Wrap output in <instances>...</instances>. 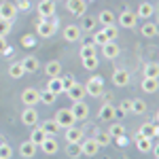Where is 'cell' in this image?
<instances>
[{"mask_svg": "<svg viewBox=\"0 0 159 159\" xmlns=\"http://www.w3.org/2000/svg\"><path fill=\"white\" fill-rule=\"evenodd\" d=\"M117 36H119L117 24L115 25H102L100 30L93 32V45H96V47H102V45H106L110 40H117Z\"/></svg>", "mask_w": 159, "mask_h": 159, "instance_id": "cell-1", "label": "cell"}, {"mask_svg": "<svg viewBox=\"0 0 159 159\" xmlns=\"http://www.w3.org/2000/svg\"><path fill=\"white\" fill-rule=\"evenodd\" d=\"M55 30H57V19H53V17H47V19H38L36 21V34L43 38H49L55 34Z\"/></svg>", "mask_w": 159, "mask_h": 159, "instance_id": "cell-2", "label": "cell"}, {"mask_svg": "<svg viewBox=\"0 0 159 159\" xmlns=\"http://www.w3.org/2000/svg\"><path fill=\"white\" fill-rule=\"evenodd\" d=\"M83 87H85V96H89V98H102V93H104V79L102 76H91Z\"/></svg>", "mask_w": 159, "mask_h": 159, "instance_id": "cell-3", "label": "cell"}, {"mask_svg": "<svg viewBox=\"0 0 159 159\" xmlns=\"http://www.w3.org/2000/svg\"><path fill=\"white\" fill-rule=\"evenodd\" d=\"M55 123H57L60 127H64V129H68V127H72L74 123H76V119L72 117L70 108H60L55 112Z\"/></svg>", "mask_w": 159, "mask_h": 159, "instance_id": "cell-4", "label": "cell"}, {"mask_svg": "<svg viewBox=\"0 0 159 159\" xmlns=\"http://www.w3.org/2000/svg\"><path fill=\"white\" fill-rule=\"evenodd\" d=\"M17 7H15V2L11 0H4V2H0V19H7V21H13L15 17H17Z\"/></svg>", "mask_w": 159, "mask_h": 159, "instance_id": "cell-5", "label": "cell"}, {"mask_svg": "<svg viewBox=\"0 0 159 159\" xmlns=\"http://www.w3.org/2000/svg\"><path fill=\"white\" fill-rule=\"evenodd\" d=\"M117 24L125 28V30H134L136 25H138V17H136V13L132 11H123L119 17H117Z\"/></svg>", "mask_w": 159, "mask_h": 159, "instance_id": "cell-6", "label": "cell"}, {"mask_svg": "<svg viewBox=\"0 0 159 159\" xmlns=\"http://www.w3.org/2000/svg\"><path fill=\"white\" fill-rule=\"evenodd\" d=\"M21 102H24L25 106H36L38 102H40V91L34 89V87H25L24 91H21Z\"/></svg>", "mask_w": 159, "mask_h": 159, "instance_id": "cell-7", "label": "cell"}, {"mask_svg": "<svg viewBox=\"0 0 159 159\" xmlns=\"http://www.w3.org/2000/svg\"><path fill=\"white\" fill-rule=\"evenodd\" d=\"M70 112H72V117L76 119V121H85L87 117H89V106H87L83 100H81V102H72Z\"/></svg>", "mask_w": 159, "mask_h": 159, "instance_id": "cell-8", "label": "cell"}, {"mask_svg": "<svg viewBox=\"0 0 159 159\" xmlns=\"http://www.w3.org/2000/svg\"><path fill=\"white\" fill-rule=\"evenodd\" d=\"M61 36H64V40H66V43H79V40H81V36H83V32H81V28H79V25L70 24V25H66V28H64Z\"/></svg>", "mask_w": 159, "mask_h": 159, "instance_id": "cell-9", "label": "cell"}, {"mask_svg": "<svg viewBox=\"0 0 159 159\" xmlns=\"http://www.w3.org/2000/svg\"><path fill=\"white\" fill-rule=\"evenodd\" d=\"M79 144H81V155H85V157H93V155H98V151H100L98 142L93 138H85Z\"/></svg>", "mask_w": 159, "mask_h": 159, "instance_id": "cell-10", "label": "cell"}, {"mask_svg": "<svg viewBox=\"0 0 159 159\" xmlns=\"http://www.w3.org/2000/svg\"><path fill=\"white\" fill-rule=\"evenodd\" d=\"M64 93L72 100V102H81V100L85 98V87H83V83H76V81H74V83L68 87Z\"/></svg>", "mask_w": 159, "mask_h": 159, "instance_id": "cell-11", "label": "cell"}, {"mask_svg": "<svg viewBox=\"0 0 159 159\" xmlns=\"http://www.w3.org/2000/svg\"><path fill=\"white\" fill-rule=\"evenodd\" d=\"M21 123L28 127H34L38 125V110L34 106H25V110L21 112Z\"/></svg>", "mask_w": 159, "mask_h": 159, "instance_id": "cell-12", "label": "cell"}, {"mask_svg": "<svg viewBox=\"0 0 159 159\" xmlns=\"http://www.w3.org/2000/svg\"><path fill=\"white\" fill-rule=\"evenodd\" d=\"M38 15L43 19L55 15V0H38Z\"/></svg>", "mask_w": 159, "mask_h": 159, "instance_id": "cell-13", "label": "cell"}, {"mask_svg": "<svg viewBox=\"0 0 159 159\" xmlns=\"http://www.w3.org/2000/svg\"><path fill=\"white\" fill-rule=\"evenodd\" d=\"M40 151L45 153V155H55L57 151H60V144H57V140H55V136H47L43 142H40Z\"/></svg>", "mask_w": 159, "mask_h": 159, "instance_id": "cell-14", "label": "cell"}, {"mask_svg": "<svg viewBox=\"0 0 159 159\" xmlns=\"http://www.w3.org/2000/svg\"><path fill=\"white\" fill-rule=\"evenodd\" d=\"M66 9H68V13H72L76 17H83L87 11V2H83V0H66Z\"/></svg>", "mask_w": 159, "mask_h": 159, "instance_id": "cell-15", "label": "cell"}, {"mask_svg": "<svg viewBox=\"0 0 159 159\" xmlns=\"http://www.w3.org/2000/svg\"><path fill=\"white\" fill-rule=\"evenodd\" d=\"M129 81H132V76H129V72H127L125 68H117V70L112 72V83L117 87H127Z\"/></svg>", "mask_w": 159, "mask_h": 159, "instance_id": "cell-16", "label": "cell"}, {"mask_svg": "<svg viewBox=\"0 0 159 159\" xmlns=\"http://www.w3.org/2000/svg\"><path fill=\"white\" fill-rule=\"evenodd\" d=\"M119 53H121V49H119L117 40H110L106 45H102V55H104V60H117Z\"/></svg>", "mask_w": 159, "mask_h": 159, "instance_id": "cell-17", "label": "cell"}, {"mask_svg": "<svg viewBox=\"0 0 159 159\" xmlns=\"http://www.w3.org/2000/svg\"><path fill=\"white\" fill-rule=\"evenodd\" d=\"M157 134H159V127H157V123H155V121L142 123L140 129H138V136H144V138H151V140H153Z\"/></svg>", "mask_w": 159, "mask_h": 159, "instance_id": "cell-18", "label": "cell"}, {"mask_svg": "<svg viewBox=\"0 0 159 159\" xmlns=\"http://www.w3.org/2000/svg\"><path fill=\"white\" fill-rule=\"evenodd\" d=\"M36 153H38V147H36V144H32L30 140L19 142V155H21L24 159H32Z\"/></svg>", "mask_w": 159, "mask_h": 159, "instance_id": "cell-19", "label": "cell"}, {"mask_svg": "<svg viewBox=\"0 0 159 159\" xmlns=\"http://www.w3.org/2000/svg\"><path fill=\"white\" fill-rule=\"evenodd\" d=\"M117 117V110H115V106L110 104V102H106V104H102L98 110V119H102V121H112Z\"/></svg>", "mask_w": 159, "mask_h": 159, "instance_id": "cell-20", "label": "cell"}, {"mask_svg": "<svg viewBox=\"0 0 159 159\" xmlns=\"http://www.w3.org/2000/svg\"><path fill=\"white\" fill-rule=\"evenodd\" d=\"M155 15V7L151 2H140L138 4V11H136V17H142V19H151Z\"/></svg>", "mask_w": 159, "mask_h": 159, "instance_id": "cell-21", "label": "cell"}, {"mask_svg": "<svg viewBox=\"0 0 159 159\" xmlns=\"http://www.w3.org/2000/svg\"><path fill=\"white\" fill-rule=\"evenodd\" d=\"M83 140V129H79V127H68L66 129V142L68 144H79Z\"/></svg>", "mask_w": 159, "mask_h": 159, "instance_id": "cell-22", "label": "cell"}, {"mask_svg": "<svg viewBox=\"0 0 159 159\" xmlns=\"http://www.w3.org/2000/svg\"><path fill=\"white\" fill-rule=\"evenodd\" d=\"M21 66H24V70H25V74L30 72V74H34V72H38V60L34 57V55H25L24 60H21Z\"/></svg>", "mask_w": 159, "mask_h": 159, "instance_id": "cell-23", "label": "cell"}, {"mask_svg": "<svg viewBox=\"0 0 159 159\" xmlns=\"http://www.w3.org/2000/svg\"><path fill=\"white\" fill-rule=\"evenodd\" d=\"M96 19H98V24H102V25H115V24H117V17H115V13L108 11V9H104V11H102L98 17H96Z\"/></svg>", "mask_w": 159, "mask_h": 159, "instance_id": "cell-24", "label": "cell"}, {"mask_svg": "<svg viewBox=\"0 0 159 159\" xmlns=\"http://www.w3.org/2000/svg\"><path fill=\"white\" fill-rule=\"evenodd\" d=\"M47 138V134H45V129L40 127V125H34L32 127V134H30V142L32 144H36V147H40V142Z\"/></svg>", "mask_w": 159, "mask_h": 159, "instance_id": "cell-25", "label": "cell"}, {"mask_svg": "<svg viewBox=\"0 0 159 159\" xmlns=\"http://www.w3.org/2000/svg\"><path fill=\"white\" fill-rule=\"evenodd\" d=\"M136 147H138L140 153H151L153 151V140L144 138V136H136Z\"/></svg>", "mask_w": 159, "mask_h": 159, "instance_id": "cell-26", "label": "cell"}, {"mask_svg": "<svg viewBox=\"0 0 159 159\" xmlns=\"http://www.w3.org/2000/svg\"><path fill=\"white\" fill-rule=\"evenodd\" d=\"M45 72H47V76H49V79H53V76H60V74H61V64H60L57 60L47 61V66H45Z\"/></svg>", "mask_w": 159, "mask_h": 159, "instance_id": "cell-27", "label": "cell"}, {"mask_svg": "<svg viewBox=\"0 0 159 159\" xmlns=\"http://www.w3.org/2000/svg\"><path fill=\"white\" fill-rule=\"evenodd\" d=\"M45 89H49L53 96H60V93H64L61 79H60V76H53V79H49V83H47V87H45Z\"/></svg>", "mask_w": 159, "mask_h": 159, "instance_id": "cell-28", "label": "cell"}, {"mask_svg": "<svg viewBox=\"0 0 159 159\" xmlns=\"http://www.w3.org/2000/svg\"><path fill=\"white\" fill-rule=\"evenodd\" d=\"M96 25H98V19H96V17H85V15H83L79 28H81V32H93Z\"/></svg>", "mask_w": 159, "mask_h": 159, "instance_id": "cell-29", "label": "cell"}, {"mask_svg": "<svg viewBox=\"0 0 159 159\" xmlns=\"http://www.w3.org/2000/svg\"><path fill=\"white\" fill-rule=\"evenodd\" d=\"M140 34H142V36L144 38H153V36H157V25L153 24V21H144V24H142V28H140Z\"/></svg>", "mask_w": 159, "mask_h": 159, "instance_id": "cell-30", "label": "cell"}, {"mask_svg": "<svg viewBox=\"0 0 159 159\" xmlns=\"http://www.w3.org/2000/svg\"><path fill=\"white\" fill-rule=\"evenodd\" d=\"M140 87H142V91L144 93H157V79H142V83H140Z\"/></svg>", "mask_w": 159, "mask_h": 159, "instance_id": "cell-31", "label": "cell"}, {"mask_svg": "<svg viewBox=\"0 0 159 159\" xmlns=\"http://www.w3.org/2000/svg\"><path fill=\"white\" fill-rule=\"evenodd\" d=\"M108 136L110 138H119V136H125V125L119 121H112L108 127Z\"/></svg>", "mask_w": 159, "mask_h": 159, "instance_id": "cell-32", "label": "cell"}, {"mask_svg": "<svg viewBox=\"0 0 159 159\" xmlns=\"http://www.w3.org/2000/svg\"><path fill=\"white\" fill-rule=\"evenodd\" d=\"M25 74V70H24V66H21V61H13L11 66H9V76L11 79H21Z\"/></svg>", "mask_w": 159, "mask_h": 159, "instance_id": "cell-33", "label": "cell"}, {"mask_svg": "<svg viewBox=\"0 0 159 159\" xmlns=\"http://www.w3.org/2000/svg\"><path fill=\"white\" fill-rule=\"evenodd\" d=\"M40 127L45 129V134H47V136H55V134H57V129H60V125L55 123V119H47Z\"/></svg>", "mask_w": 159, "mask_h": 159, "instance_id": "cell-34", "label": "cell"}, {"mask_svg": "<svg viewBox=\"0 0 159 159\" xmlns=\"http://www.w3.org/2000/svg\"><path fill=\"white\" fill-rule=\"evenodd\" d=\"M147 102L144 100H140V98H136V100H132V112L134 115H144L147 112Z\"/></svg>", "mask_w": 159, "mask_h": 159, "instance_id": "cell-35", "label": "cell"}, {"mask_svg": "<svg viewBox=\"0 0 159 159\" xmlns=\"http://www.w3.org/2000/svg\"><path fill=\"white\" fill-rule=\"evenodd\" d=\"M144 76H147V79H157L159 76V68H157L155 61H151V64L144 66Z\"/></svg>", "mask_w": 159, "mask_h": 159, "instance_id": "cell-36", "label": "cell"}, {"mask_svg": "<svg viewBox=\"0 0 159 159\" xmlns=\"http://www.w3.org/2000/svg\"><path fill=\"white\" fill-rule=\"evenodd\" d=\"M79 53H81V60H83V57H91V55H96V45H93V43H85Z\"/></svg>", "mask_w": 159, "mask_h": 159, "instance_id": "cell-37", "label": "cell"}, {"mask_svg": "<svg viewBox=\"0 0 159 159\" xmlns=\"http://www.w3.org/2000/svg\"><path fill=\"white\" fill-rule=\"evenodd\" d=\"M66 155L70 159H79L81 157V144H68L66 147Z\"/></svg>", "mask_w": 159, "mask_h": 159, "instance_id": "cell-38", "label": "cell"}, {"mask_svg": "<svg viewBox=\"0 0 159 159\" xmlns=\"http://www.w3.org/2000/svg\"><path fill=\"white\" fill-rule=\"evenodd\" d=\"M93 140L98 142V147H108V144H110V140H112V138L108 136V132H100V134L96 136Z\"/></svg>", "mask_w": 159, "mask_h": 159, "instance_id": "cell-39", "label": "cell"}, {"mask_svg": "<svg viewBox=\"0 0 159 159\" xmlns=\"http://www.w3.org/2000/svg\"><path fill=\"white\" fill-rule=\"evenodd\" d=\"M83 68H87V70H96L98 68V57L96 55H91V57H83Z\"/></svg>", "mask_w": 159, "mask_h": 159, "instance_id": "cell-40", "label": "cell"}, {"mask_svg": "<svg viewBox=\"0 0 159 159\" xmlns=\"http://www.w3.org/2000/svg\"><path fill=\"white\" fill-rule=\"evenodd\" d=\"M13 157V148L7 142H0V159H11Z\"/></svg>", "mask_w": 159, "mask_h": 159, "instance_id": "cell-41", "label": "cell"}, {"mask_svg": "<svg viewBox=\"0 0 159 159\" xmlns=\"http://www.w3.org/2000/svg\"><path fill=\"white\" fill-rule=\"evenodd\" d=\"M55 98H57V96H53L49 89L40 91V102H43V104H51V102H55Z\"/></svg>", "mask_w": 159, "mask_h": 159, "instance_id": "cell-42", "label": "cell"}, {"mask_svg": "<svg viewBox=\"0 0 159 159\" xmlns=\"http://www.w3.org/2000/svg\"><path fill=\"white\" fill-rule=\"evenodd\" d=\"M117 112H121V115H125V112H132V100H123L121 104L117 106Z\"/></svg>", "mask_w": 159, "mask_h": 159, "instance_id": "cell-43", "label": "cell"}, {"mask_svg": "<svg viewBox=\"0 0 159 159\" xmlns=\"http://www.w3.org/2000/svg\"><path fill=\"white\" fill-rule=\"evenodd\" d=\"M11 32V21H7V19H0V36L7 38V34Z\"/></svg>", "mask_w": 159, "mask_h": 159, "instance_id": "cell-44", "label": "cell"}, {"mask_svg": "<svg viewBox=\"0 0 159 159\" xmlns=\"http://www.w3.org/2000/svg\"><path fill=\"white\" fill-rule=\"evenodd\" d=\"M15 7H17V11H30V0H17Z\"/></svg>", "mask_w": 159, "mask_h": 159, "instance_id": "cell-45", "label": "cell"}, {"mask_svg": "<svg viewBox=\"0 0 159 159\" xmlns=\"http://www.w3.org/2000/svg\"><path fill=\"white\" fill-rule=\"evenodd\" d=\"M2 53H9V43H7V38L0 36V55Z\"/></svg>", "mask_w": 159, "mask_h": 159, "instance_id": "cell-46", "label": "cell"}, {"mask_svg": "<svg viewBox=\"0 0 159 159\" xmlns=\"http://www.w3.org/2000/svg\"><path fill=\"white\" fill-rule=\"evenodd\" d=\"M72 83H74V79H72V76H64V79H61V87H64V91H66L68 87L72 85Z\"/></svg>", "mask_w": 159, "mask_h": 159, "instance_id": "cell-47", "label": "cell"}, {"mask_svg": "<svg viewBox=\"0 0 159 159\" xmlns=\"http://www.w3.org/2000/svg\"><path fill=\"white\" fill-rule=\"evenodd\" d=\"M115 140H117L119 147H125V144H127V138H125V136H119V138H115Z\"/></svg>", "mask_w": 159, "mask_h": 159, "instance_id": "cell-48", "label": "cell"}, {"mask_svg": "<svg viewBox=\"0 0 159 159\" xmlns=\"http://www.w3.org/2000/svg\"><path fill=\"white\" fill-rule=\"evenodd\" d=\"M83 2H96V0H83Z\"/></svg>", "mask_w": 159, "mask_h": 159, "instance_id": "cell-49", "label": "cell"}, {"mask_svg": "<svg viewBox=\"0 0 159 159\" xmlns=\"http://www.w3.org/2000/svg\"><path fill=\"white\" fill-rule=\"evenodd\" d=\"M55 2H57V0H55Z\"/></svg>", "mask_w": 159, "mask_h": 159, "instance_id": "cell-50", "label": "cell"}]
</instances>
